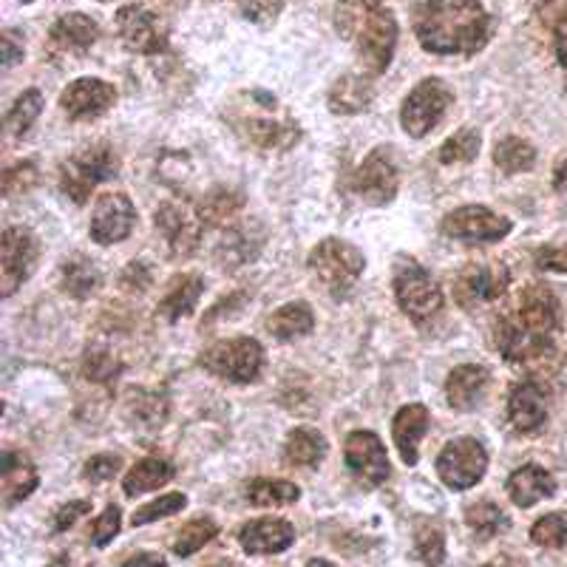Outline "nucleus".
Returning a JSON list of instances; mask_svg holds the SVG:
<instances>
[{
    "label": "nucleus",
    "instance_id": "nucleus-55",
    "mask_svg": "<svg viewBox=\"0 0 567 567\" xmlns=\"http://www.w3.org/2000/svg\"><path fill=\"white\" fill-rule=\"evenodd\" d=\"M554 45H556V58H559L561 69L567 71V14L559 20V23H556Z\"/></svg>",
    "mask_w": 567,
    "mask_h": 567
},
{
    "label": "nucleus",
    "instance_id": "nucleus-58",
    "mask_svg": "<svg viewBox=\"0 0 567 567\" xmlns=\"http://www.w3.org/2000/svg\"><path fill=\"white\" fill-rule=\"evenodd\" d=\"M307 567H336V565H332V561H327V559H310V561H307Z\"/></svg>",
    "mask_w": 567,
    "mask_h": 567
},
{
    "label": "nucleus",
    "instance_id": "nucleus-40",
    "mask_svg": "<svg viewBox=\"0 0 567 567\" xmlns=\"http://www.w3.org/2000/svg\"><path fill=\"white\" fill-rule=\"evenodd\" d=\"M530 542L536 548H567V511H556V514L536 519L534 528H530Z\"/></svg>",
    "mask_w": 567,
    "mask_h": 567
},
{
    "label": "nucleus",
    "instance_id": "nucleus-43",
    "mask_svg": "<svg viewBox=\"0 0 567 567\" xmlns=\"http://www.w3.org/2000/svg\"><path fill=\"white\" fill-rule=\"evenodd\" d=\"M250 227H236V230L227 236L225 241H221L219 247V258L221 265L225 267H236V265H245V261H250L252 256L258 252V247H250Z\"/></svg>",
    "mask_w": 567,
    "mask_h": 567
},
{
    "label": "nucleus",
    "instance_id": "nucleus-29",
    "mask_svg": "<svg viewBox=\"0 0 567 567\" xmlns=\"http://www.w3.org/2000/svg\"><path fill=\"white\" fill-rule=\"evenodd\" d=\"M327 457V440L316 429H296L284 443V460L292 468H316Z\"/></svg>",
    "mask_w": 567,
    "mask_h": 567
},
{
    "label": "nucleus",
    "instance_id": "nucleus-62",
    "mask_svg": "<svg viewBox=\"0 0 567 567\" xmlns=\"http://www.w3.org/2000/svg\"><path fill=\"white\" fill-rule=\"evenodd\" d=\"M100 3H109V0H100Z\"/></svg>",
    "mask_w": 567,
    "mask_h": 567
},
{
    "label": "nucleus",
    "instance_id": "nucleus-53",
    "mask_svg": "<svg viewBox=\"0 0 567 567\" xmlns=\"http://www.w3.org/2000/svg\"><path fill=\"white\" fill-rule=\"evenodd\" d=\"M23 52H27L23 38H20L14 29H7V32H3V69H12L14 63H20V60H23Z\"/></svg>",
    "mask_w": 567,
    "mask_h": 567
},
{
    "label": "nucleus",
    "instance_id": "nucleus-35",
    "mask_svg": "<svg viewBox=\"0 0 567 567\" xmlns=\"http://www.w3.org/2000/svg\"><path fill=\"white\" fill-rule=\"evenodd\" d=\"M298 496H301V491L292 483H287V480L261 477L247 485V499L256 508H284V505L298 503Z\"/></svg>",
    "mask_w": 567,
    "mask_h": 567
},
{
    "label": "nucleus",
    "instance_id": "nucleus-4",
    "mask_svg": "<svg viewBox=\"0 0 567 567\" xmlns=\"http://www.w3.org/2000/svg\"><path fill=\"white\" fill-rule=\"evenodd\" d=\"M120 174V159H116L114 148L100 142V145H89V148L78 151L69 162H63L60 168V187L71 202L85 205L91 190L103 182L114 179Z\"/></svg>",
    "mask_w": 567,
    "mask_h": 567
},
{
    "label": "nucleus",
    "instance_id": "nucleus-59",
    "mask_svg": "<svg viewBox=\"0 0 567 567\" xmlns=\"http://www.w3.org/2000/svg\"><path fill=\"white\" fill-rule=\"evenodd\" d=\"M488 567H511L508 561H503V565H499V561H494V565H488Z\"/></svg>",
    "mask_w": 567,
    "mask_h": 567
},
{
    "label": "nucleus",
    "instance_id": "nucleus-34",
    "mask_svg": "<svg viewBox=\"0 0 567 567\" xmlns=\"http://www.w3.org/2000/svg\"><path fill=\"white\" fill-rule=\"evenodd\" d=\"M494 162L503 174H525L536 165V148L523 136H505L496 142Z\"/></svg>",
    "mask_w": 567,
    "mask_h": 567
},
{
    "label": "nucleus",
    "instance_id": "nucleus-46",
    "mask_svg": "<svg viewBox=\"0 0 567 567\" xmlns=\"http://www.w3.org/2000/svg\"><path fill=\"white\" fill-rule=\"evenodd\" d=\"M34 185H38V165L34 162H18L3 176V194L7 196L29 194Z\"/></svg>",
    "mask_w": 567,
    "mask_h": 567
},
{
    "label": "nucleus",
    "instance_id": "nucleus-61",
    "mask_svg": "<svg viewBox=\"0 0 567 567\" xmlns=\"http://www.w3.org/2000/svg\"><path fill=\"white\" fill-rule=\"evenodd\" d=\"M20 3H32V0H20Z\"/></svg>",
    "mask_w": 567,
    "mask_h": 567
},
{
    "label": "nucleus",
    "instance_id": "nucleus-16",
    "mask_svg": "<svg viewBox=\"0 0 567 567\" xmlns=\"http://www.w3.org/2000/svg\"><path fill=\"white\" fill-rule=\"evenodd\" d=\"M136 225V207L125 194H103L91 216V239L97 245H116L128 239Z\"/></svg>",
    "mask_w": 567,
    "mask_h": 567
},
{
    "label": "nucleus",
    "instance_id": "nucleus-5",
    "mask_svg": "<svg viewBox=\"0 0 567 567\" xmlns=\"http://www.w3.org/2000/svg\"><path fill=\"white\" fill-rule=\"evenodd\" d=\"M202 369L230 383H252L265 369V349L256 338H230L207 347L199 358Z\"/></svg>",
    "mask_w": 567,
    "mask_h": 567
},
{
    "label": "nucleus",
    "instance_id": "nucleus-60",
    "mask_svg": "<svg viewBox=\"0 0 567 567\" xmlns=\"http://www.w3.org/2000/svg\"><path fill=\"white\" fill-rule=\"evenodd\" d=\"M213 567H233V565H213Z\"/></svg>",
    "mask_w": 567,
    "mask_h": 567
},
{
    "label": "nucleus",
    "instance_id": "nucleus-11",
    "mask_svg": "<svg viewBox=\"0 0 567 567\" xmlns=\"http://www.w3.org/2000/svg\"><path fill=\"white\" fill-rule=\"evenodd\" d=\"M514 230L508 216L488 210L483 205H465L443 219V233L449 239L477 245V241H503Z\"/></svg>",
    "mask_w": 567,
    "mask_h": 567
},
{
    "label": "nucleus",
    "instance_id": "nucleus-6",
    "mask_svg": "<svg viewBox=\"0 0 567 567\" xmlns=\"http://www.w3.org/2000/svg\"><path fill=\"white\" fill-rule=\"evenodd\" d=\"M392 287L394 298H398V307L412 321H429V318H434L443 310V290H440V284L414 258H400L398 265H394Z\"/></svg>",
    "mask_w": 567,
    "mask_h": 567
},
{
    "label": "nucleus",
    "instance_id": "nucleus-22",
    "mask_svg": "<svg viewBox=\"0 0 567 567\" xmlns=\"http://www.w3.org/2000/svg\"><path fill=\"white\" fill-rule=\"evenodd\" d=\"M236 131L256 151H287L301 136L298 125L278 123L272 116H241Z\"/></svg>",
    "mask_w": 567,
    "mask_h": 567
},
{
    "label": "nucleus",
    "instance_id": "nucleus-3",
    "mask_svg": "<svg viewBox=\"0 0 567 567\" xmlns=\"http://www.w3.org/2000/svg\"><path fill=\"white\" fill-rule=\"evenodd\" d=\"M310 270L332 298H347L363 272V252L343 239H323L312 247Z\"/></svg>",
    "mask_w": 567,
    "mask_h": 567
},
{
    "label": "nucleus",
    "instance_id": "nucleus-13",
    "mask_svg": "<svg viewBox=\"0 0 567 567\" xmlns=\"http://www.w3.org/2000/svg\"><path fill=\"white\" fill-rule=\"evenodd\" d=\"M400 187V168L398 162H394V154L381 145V148H374L372 154L363 159V165L354 174V190L361 196L367 205H389V202L398 196Z\"/></svg>",
    "mask_w": 567,
    "mask_h": 567
},
{
    "label": "nucleus",
    "instance_id": "nucleus-12",
    "mask_svg": "<svg viewBox=\"0 0 567 567\" xmlns=\"http://www.w3.org/2000/svg\"><path fill=\"white\" fill-rule=\"evenodd\" d=\"M354 43H358V54H361V63L367 65V71H372V74L386 71L394 58V49H398V20H394V14L389 9H374L361 32L354 34Z\"/></svg>",
    "mask_w": 567,
    "mask_h": 567
},
{
    "label": "nucleus",
    "instance_id": "nucleus-41",
    "mask_svg": "<svg viewBox=\"0 0 567 567\" xmlns=\"http://www.w3.org/2000/svg\"><path fill=\"white\" fill-rule=\"evenodd\" d=\"M480 154V134L474 128H463L452 136V140L443 142L440 148V162L443 165H465V162H474Z\"/></svg>",
    "mask_w": 567,
    "mask_h": 567
},
{
    "label": "nucleus",
    "instance_id": "nucleus-2",
    "mask_svg": "<svg viewBox=\"0 0 567 567\" xmlns=\"http://www.w3.org/2000/svg\"><path fill=\"white\" fill-rule=\"evenodd\" d=\"M559 298L545 284H530L519 292L516 303L505 312L494 329V343L505 361H534L550 349V338L559 329Z\"/></svg>",
    "mask_w": 567,
    "mask_h": 567
},
{
    "label": "nucleus",
    "instance_id": "nucleus-18",
    "mask_svg": "<svg viewBox=\"0 0 567 567\" xmlns=\"http://www.w3.org/2000/svg\"><path fill=\"white\" fill-rule=\"evenodd\" d=\"M116 103L114 85L100 78H80L60 94V105L74 123L97 120Z\"/></svg>",
    "mask_w": 567,
    "mask_h": 567
},
{
    "label": "nucleus",
    "instance_id": "nucleus-14",
    "mask_svg": "<svg viewBox=\"0 0 567 567\" xmlns=\"http://www.w3.org/2000/svg\"><path fill=\"white\" fill-rule=\"evenodd\" d=\"M116 32L125 49L134 54H159L168 45V34L159 18L140 3H128L116 12Z\"/></svg>",
    "mask_w": 567,
    "mask_h": 567
},
{
    "label": "nucleus",
    "instance_id": "nucleus-44",
    "mask_svg": "<svg viewBox=\"0 0 567 567\" xmlns=\"http://www.w3.org/2000/svg\"><path fill=\"white\" fill-rule=\"evenodd\" d=\"M83 369H85V378H91V381L109 383L114 381L116 372H120V361H116L109 349H89Z\"/></svg>",
    "mask_w": 567,
    "mask_h": 567
},
{
    "label": "nucleus",
    "instance_id": "nucleus-1",
    "mask_svg": "<svg viewBox=\"0 0 567 567\" xmlns=\"http://www.w3.org/2000/svg\"><path fill=\"white\" fill-rule=\"evenodd\" d=\"M414 34L432 54H477L491 38L494 20L480 0H423L414 7Z\"/></svg>",
    "mask_w": 567,
    "mask_h": 567
},
{
    "label": "nucleus",
    "instance_id": "nucleus-9",
    "mask_svg": "<svg viewBox=\"0 0 567 567\" xmlns=\"http://www.w3.org/2000/svg\"><path fill=\"white\" fill-rule=\"evenodd\" d=\"M40 245L29 227H7L0 239V292L12 298L20 284L32 276Z\"/></svg>",
    "mask_w": 567,
    "mask_h": 567
},
{
    "label": "nucleus",
    "instance_id": "nucleus-7",
    "mask_svg": "<svg viewBox=\"0 0 567 567\" xmlns=\"http://www.w3.org/2000/svg\"><path fill=\"white\" fill-rule=\"evenodd\" d=\"M454 103L452 89L437 78L423 80L420 85H414L412 94L403 100V109H400V123H403V131L414 140H423L425 134H432L443 116L449 114Z\"/></svg>",
    "mask_w": 567,
    "mask_h": 567
},
{
    "label": "nucleus",
    "instance_id": "nucleus-19",
    "mask_svg": "<svg viewBox=\"0 0 567 567\" xmlns=\"http://www.w3.org/2000/svg\"><path fill=\"white\" fill-rule=\"evenodd\" d=\"M296 542V528L287 519L265 516V519H252V523L239 528V545L250 556H270L281 554Z\"/></svg>",
    "mask_w": 567,
    "mask_h": 567
},
{
    "label": "nucleus",
    "instance_id": "nucleus-27",
    "mask_svg": "<svg viewBox=\"0 0 567 567\" xmlns=\"http://www.w3.org/2000/svg\"><path fill=\"white\" fill-rule=\"evenodd\" d=\"M374 100V85L372 80L363 78V74H343V78H338L336 83H332V89H329V111L332 114H361V111H367L369 105H372Z\"/></svg>",
    "mask_w": 567,
    "mask_h": 567
},
{
    "label": "nucleus",
    "instance_id": "nucleus-28",
    "mask_svg": "<svg viewBox=\"0 0 567 567\" xmlns=\"http://www.w3.org/2000/svg\"><path fill=\"white\" fill-rule=\"evenodd\" d=\"M202 292H205V281L199 276H176L162 296L159 316L171 323L182 321L196 310Z\"/></svg>",
    "mask_w": 567,
    "mask_h": 567
},
{
    "label": "nucleus",
    "instance_id": "nucleus-23",
    "mask_svg": "<svg viewBox=\"0 0 567 567\" xmlns=\"http://www.w3.org/2000/svg\"><path fill=\"white\" fill-rule=\"evenodd\" d=\"M488 369L477 367V363H463V367L452 369L449 381H445V398L449 406L457 412H471L480 406V400L488 392Z\"/></svg>",
    "mask_w": 567,
    "mask_h": 567
},
{
    "label": "nucleus",
    "instance_id": "nucleus-50",
    "mask_svg": "<svg viewBox=\"0 0 567 567\" xmlns=\"http://www.w3.org/2000/svg\"><path fill=\"white\" fill-rule=\"evenodd\" d=\"M89 511H91L89 499H78V503L60 505V508L54 511L52 530H54V534H63V530L74 528V523H78V519H83V516L89 514Z\"/></svg>",
    "mask_w": 567,
    "mask_h": 567
},
{
    "label": "nucleus",
    "instance_id": "nucleus-32",
    "mask_svg": "<svg viewBox=\"0 0 567 567\" xmlns=\"http://www.w3.org/2000/svg\"><path fill=\"white\" fill-rule=\"evenodd\" d=\"M267 327H270V336H276L278 341H298V338L310 336L312 327H316V316H312L310 303L292 301L284 303Z\"/></svg>",
    "mask_w": 567,
    "mask_h": 567
},
{
    "label": "nucleus",
    "instance_id": "nucleus-39",
    "mask_svg": "<svg viewBox=\"0 0 567 567\" xmlns=\"http://www.w3.org/2000/svg\"><path fill=\"white\" fill-rule=\"evenodd\" d=\"M216 534H219V528H216V523H213V519H207V516L205 519H194V523L182 525V528L176 530V539L171 548H174L176 556H182V559H185V556L199 554L207 542L216 539Z\"/></svg>",
    "mask_w": 567,
    "mask_h": 567
},
{
    "label": "nucleus",
    "instance_id": "nucleus-10",
    "mask_svg": "<svg viewBox=\"0 0 567 567\" xmlns=\"http://www.w3.org/2000/svg\"><path fill=\"white\" fill-rule=\"evenodd\" d=\"M511 272L499 261H474L465 267L454 281V298L463 310H480L488 307L508 290Z\"/></svg>",
    "mask_w": 567,
    "mask_h": 567
},
{
    "label": "nucleus",
    "instance_id": "nucleus-26",
    "mask_svg": "<svg viewBox=\"0 0 567 567\" xmlns=\"http://www.w3.org/2000/svg\"><path fill=\"white\" fill-rule=\"evenodd\" d=\"M0 474H3L0 491H3V505L7 508H14L18 503L29 499L34 494V488H38V468L23 454H3V460H0Z\"/></svg>",
    "mask_w": 567,
    "mask_h": 567
},
{
    "label": "nucleus",
    "instance_id": "nucleus-31",
    "mask_svg": "<svg viewBox=\"0 0 567 567\" xmlns=\"http://www.w3.org/2000/svg\"><path fill=\"white\" fill-rule=\"evenodd\" d=\"M174 474L176 471L168 460L145 457V460H140V463H136L128 474H125L123 491H125V496H140V494H145V491H156V488H162L165 483H171V480H174Z\"/></svg>",
    "mask_w": 567,
    "mask_h": 567
},
{
    "label": "nucleus",
    "instance_id": "nucleus-38",
    "mask_svg": "<svg viewBox=\"0 0 567 567\" xmlns=\"http://www.w3.org/2000/svg\"><path fill=\"white\" fill-rule=\"evenodd\" d=\"M465 525H468L480 539H491V536H496L505 525H508V519H505L499 505H494L491 499H480V503L465 508Z\"/></svg>",
    "mask_w": 567,
    "mask_h": 567
},
{
    "label": "nucleus",
    "instance_id": "nucleus-52",
    "mask_svg": "<svg viewBox=\"0 0 567 567\" xmlns=\"http://www.w3.org/2000/svg\"><path fill=\"white\" fill-rule=\"evenodd\" d=\"M151 284V270L148 265H142V261H134L131 267H125L123 272V287L131 292H145Z\"/></svg>",
    "mask_w": 567,
    "mask_h": 567
},
{
    "label": "nucleus",
    "instance_id": "nucleus-54",
    "mask_svg": "<svg viewBox=\"0 0 567 567\" xmlns=\"http://www.w3.org/2000/svg\"><path fill=\"white\" fill-rule=\"evenodd\" d=\"M120 567H168V561H165V556L142 550V554H134L131 559H125Z\"/></svg>",
    "mask_w": 567,
    "mask_h": 567
},
{
    "label": "nucleus",
    "instance_id": "nucleus-21",
    "mask_svg": "<svg viewBox=\"0 0 567 567\" xmlns=\"http://www.w3.org/2000/svg\"><path fill=\"white\" fill-rule=\"evenodd\" d=\"M100 27L89 14L83 12H69L58 20L49 32V43L52 52L69 54V58H83L91 45L97 43Z\"/></svg>",
    "mask_w": 567,
    "mask_h": 567
},
{
    "label": "nucleus",
    "instance_id": "nucleus-17",
    "mask_svg": "<svg viewBox=\"0 0 567 567\" xmlns=\"http://www.w3.org/2000/svg\"><path fill=\"white\" fill-rule=\"evenodd\" d=\"M343 460L354 477L369 485H381L389 480V454L386 445L374 432H352L343 445Z\"/></svg>",
    "mask_w": 567,
    "mask_h": 567
},
{
    "label": "nucleus",
    "instance_id": "nucleus-57",
    "mask_svg": "<svg viewBox=\"0 0 567 567\" xmlns=\"http://www.w3.org/2000/svg\"><path fill=\"white\" fill-rule=\"evenodd\" d=\"M45 567H74V559H71L69 554H60V556H54V559L49 561Z\"/></svg>",
    "mask_w": 567,
    "mask_h": 567
},
{
    "label": "nucleus",
    "instance_id": "nucleus-47",
    "mask_svg": "<svg viewBox=\"0 0 567 567\" xmlns=\"http://www.w3.org/2000/svg\"><path fill=\"white\" fill-rule=\"evenodd\" d=\"M131 412L136 414V420L145 425H159L168 414V406H165V400L159 394H148V392H136L131 398Z\"/></svg>",
    "mask_w": 567,
    "mask_h": 567
},
{
    "label": "nucleus",
    "instance_id": "nucleus-56",
    "mask_svg": "<svg viewBox=\"0 0 567 567\" xmlns=\"http://www.w3.org/2000/svg\"><path fill=\"white\" fill-rule=\"evenodd\" d=\"M554 187H556V190H559V194H567V154L561 156L559 162H556Z\"/></svg>",
    "mask_w": 567,
    "mask_h": 567
},
{
    "label": "nucleus",
    "instance_id": "nucleus-49",
    "mask_svg": "<svg viewBox=\"0 0 567 567\" xmlns=\"http://www.w3.org/2000/svg\"><path fill=\"white\" fill-rule=\"evenodd\" d=\"M236 3H239V12L252 23H272L284 7V0H236Z\"/></svg>",
    "mask_w": 567,
    "mask_h": 567
},
{
    "label": "nucleus",
    "instance_id": "nucleus-24",
    "mask_svg": "<svg viewBox=\"0 0 567 567\" xmlns=\"http://www.w3.org/2000/svg\"><path fill=\"white\" fill-rule=\"evenodd\" d=\"M505 491H508L511 503L516 508H534L542 499H550L556 494V480L550 471H545L542 465L528 463L523 468H516L514 474L505 483Z\"/></svg>",
    "mask_w": 567,
    "mask_h": 567
},
{
    "label": "nucleus",
    "instance_id": "nucleus-25",
    "mask_svg": "<svg viewBox=\"0 0 567 567\" xmlns=\"http://www.w3.org/2000/svg\"><path fill=\"white\" fill-rule=\"evenodd\" d=\"M429 409L423 403H412V406H403L398 414H394L392 423V437L394 445H398L400 457L406 465H417L420 457V440L429 432Z\"/></svg>",
    "mask_w": 567,
    "mask_h": 567
},
{
    "label": "nucleus",
    "instance_id": "nucleus-48",
    "mask_svg": "<svg viewBox=\"0 0 567 567\" xmlns=\"http://www.w3.org/2000/svg\"><path fill=\"white\" fill-rule=\"evenodd\" d=\"M120 465L123 460L116 457V454H97V457H91L83 468V477L89 483H109L120 474Z\"/></svg>",
    "mask_w": 567,
    "mask_h": 567
},
{
    "label": "nucleus",
    "instance_id": "nucleus-30",
    "mask_svg": "<svg viewBox=\"0 0 567 567\" xmlns=\"http://www.w3.org/2000/svg\"><path fill=\"white\" fill-rule=\"evenodd\" d=\"M60 284L71 298H89L100 290L103 284V272L97 265L85 256L65 258V265L60 267Z\"/></svg>",
    "mask_w": 567,
    "mask_h": 567
},
{
    "label": "nucleus",
    "instance_id": "nucleus-8",
    "mask_svg": "<svg viewBox=\"0 0 567 567\" xmlns=\"http://www.w3.org/2000/svg\"><path fill=\"white\" fill-rule=\"evenodd\" d=\"M488 452L474 437H460L445 445L437 457V474L452 491H468L485 477Z\"/></svg>",
    "mask_w": 567,
    "mask_h": 567
},
{
    "label": "nucleus",
    "instance_id": "nucleus-42",
    "mask_svg": "<svg viewBox=\"0 0 567 567\" xmlns=\"http://www.w3.org/2000/svg\"><path fill=\"white\" fill-rule=\"evenodd\" d=\"M185 505H187L185 494H165V496H159V499H154V503L142 505L140 511H134V516H131V525H134V528H140V525L156 523V519H165V516L179 514Z\"/></svg>",
    "mask_w": 567,
    "mask_h": 567
},
{
    "label": "nucleus",
    "instance_id": "nucleus-51",
    "mask_svg": "<svg viewBox=\"0 0 567 567\" xmlns=\"http://www.w3.org/2000/svg\"><path fill=\"white\" fill-rule=\"evenodd\" d=\"M536 267L550 272H567V245H548L536 250Z\"/></svg>",
    "mask_w": 567,
    "mask_h": 567
},
{
    "label": "nucleus",
    "instance_id": "nucleus-36",
    "mask_svg": "<svg viewBox=\"0 0 567 567\" xmlns=\"http://www.w3.org/2000/svg\"><path fill=\"white\" fill-rule=\"evenodd\" d=\"M414 556L423 567H440L445 561V534L432 519L414 525Z\"/></svg>",
    "mask_w": 567,
    "mask_h": 567
},
{
    "label": "nucleus",
    "instance_id": "nucleus-33",
    "mask_svg": "<svg viewBox=\"0 0 567 567\" xmlns=\"http://www.w3.org/2000/svg\"><path fill=\"white\" fill-rule=\"evenodd\" d=\"M245 207V196L239 190H230V187H216L210 194H205V199L199 202L196 213L205 225H227L233 216H239V210Z\"/></svg>",
    "mask_w": 567,
    "mask_h": 567
},
{
    "label": "nucleus",
    "instance_id": "nucleus-37",
    "mask_svg": "<svg viewBox=\"0 0 567 567\" xmlns=\"http://www.w3.org/2000/svg\"><path fill=\"white\" fill-rule=\"evenodd\" d=\"M40 111H43V94H40L38 89L23 91V94L14 100V105L9 109V114H7V131H9V134L27 136L29 128L34 125V120L40 116Z\"/></svg>",
    "mask_w": 567,
    "mask_h": 567
},
{
    "label": "nucleus",
    "instance_id": "nucleus-15",
    "mask_svg": "<svg viewBox=\"0 0 567 567\" xmlns=\"http://www.w3.org/2000/svg\"><path fill=\"white\" fill-rule=\"evenodd\" d=\"M154 225L159 236L168 245V252L176 258H187L199 247L202 241V227L205 221L199 219V213L190 210L187 205L179 202H168L162 205L154 216Z\"/></svg>",
    "mask_w": 567,
    "mask_h": 567
},
{
    "label": "nucleus",
    "instance_id": "nucleus-45",
    "mask_svg": "<svg viewBox=\"0 0 567 567\" xmlns=\"http://www.w3.org/2000/svg\"><path fill=\"white\" fill-rule=\"evenodd\" d=\"M120 528H123V511L116 508V505H109V508L94 519V525H91V542H94L97 548H105V545H111V542L116 539Z\"/></svg>",
    "mask_w": 567,
    "mask_h": 567
},
{
    "label": "nucleus",
    "instance_id": "nucleus-20",
    "mask_svg": "<svg viewBox=\"0 0 567 567\" xmlns=\"http://www.w3.org/2000/svg\"><path fill=\"white\" fill-rule=\"evenodd\" d=\"M508 420L519 434L539 432L548 420V398L545 389L534 381L516 383L508 398Z\"/></svg>",
    "mask_w": 567,
    "mask_h": 567
}]
</instances>
